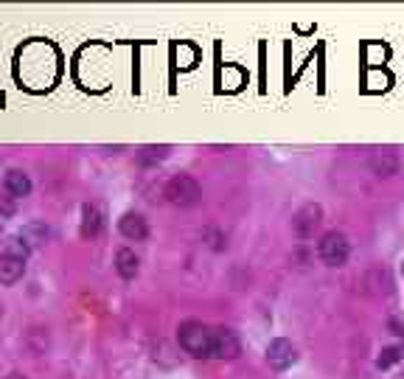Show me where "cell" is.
Returning <instances> with one entry per match:
<instances>
[{
	"mask_svg": "<svg viewBox=\"0 0 404 379\" xmlns=\"http://www.w3.org/2000/svg\"><path fill=\"white\" fill-rule=\"evenodd\" d=\"M3 185H6V192H9L15 200H26V197L31 194V177H29L26 171H20V169H9Z\"/></svg>",
	"mask_w": 404,
	"mask_h": 379,
	"instance_id": "cell-10",
	"label": "cell"
},
{
	"mask_svg": "<svg viewBox=\"0 0 404 379\" xmlns=\"http://www.w3.org/2000/svg\"><path fill=\"white\" fill-rule=\"evenodd\" d=\"M348 253H351V245H348L345 234H340V231H329L317 242V256L329 267H342L348 262Z\"/></svg>",
	"mask_w": 404,
	"mask_h": 379,
	"instance_id": "cell-3",
	"label": "cell"
},
{
	"mask_svg": "<svg viewBox=\"0 0 404 379\" xmlns=\"http://www.w3.org/2000/svg\"><path fill=\"white\" fill-rule=\"evenodd\" d=\"M23 273H26V259L23 256L6 253V250L0 253V284L12 287V284H17L23 278Z\"/></svg>",
	"mask_w": 404,
	"mask_h": 379,
	"instance_id": "cell-8",
	"label": "cell"
},
{
	"mask_svg": "<svg viewBox=\"0 0 404 379\" xmlns=\"http://www.w3.org/2000/svg\"><path fill=\"white\" fill-rule=\"evenodd\" d=\"M115 270H118V276H121L124 281H132V278L138 276V270H140V259L135 256V250L121 248V250L115 253Z\"/></svg>",
	"mask_w": 404,
	"mask_h": 379,
	"instance_id": "cell-11",
	"label": "cell"
},
{
	"mask_svg": "<svg viewBox=\"0 0 404 379\" xmlns=\"http://www.w3.org/2000/svg\"><path fill=\"white\" fill-rule=\"evenodd\" d=\"M205 239H208V245H211L214 250H225V245H228L225 236H222L217 228H208V231H205Z\"/></svg>",
	"mask_w": 404,
	"mask_h": 379,
	"instance_id": "cell-16",
	"label": "cell"
},
{
	"mask_svg": "<svg viewBox=\"0 0 404 379\" xmlns=\"http://www.w3.org/2000/svg\"><path fill=\"white\" fill-rule=\"evenodd\" d=\"M20 239H23L29 248H37V245H43V242L48 239V228L34 222V225H29V228H23V231H20Z\"/></svg>",
	"mask_w": 404,
	"mask_h": 379,
	"instance_id": "cell-14",
	"label": "cell"
},
{
	"mask_svg": "<svg viewBox=\"0 0 404 379\" xmlns=\"http://www.w3.org/2000/svg\"><path fill=\"white\" fill-rule=\"evenodd\" d=\"M387 329H390V334H396V337H404V323H401V320L390 317V320H387Z\"/></svg>",
	"mask_w": 404,
	"mask_h": 379,
	"instance_id": "cell-17",
	"label": "cell"
},
{
	"mask_svg": "<svg viewBox=\"0 0 404 379\" xmlns=\"http://www.w3.org/2000/svg\"><path fill=\"white\" fill-rule=\"evenodd\" d=\"M398 166H401V160H398V155L393 149H373L370 157H368V169L376 177H382V180L398 174Z\"/></svg>",
	"mask_w": 404,
	"mask_h": 379,
	"instance_id": "cell-7",
	"label": "cell"
},
{
	"mask_svg": "<svg viewBox=\"0 0 404 379\" xmlns=\"http://www.w3.org/2000/svg\"><path fill=\"white\" fill-rule=\"evenodd\" d=\"M6 379H26V376H23V373H9Z\"/></svg>",
	"mask_w": 404,
	"mask_h": 379,
	"instance_id": "cell-18",
	"label": "cell"
},
{
	"mask_svg": "<svg viewBox=\"0 0 404 379\" xmlns=\"http://www.w3.org/2000/svg\"><path fill=\"white\" fill-rule=\"evenodd\" d=\"M99 231H101V211L96 206L85 203L82 206V236L93 239V236H99Z\"/></svg>",
	"mask_w": 404,
	"mask_h": 379,
	"instance_id": "cell-12",
	"label": "cell"
},
{
	"mask_svg": "<svg viewBox=\"0 0 404 379\" xmlns=\"http://www.w3.org/2000/svg\"><path fill=\"white\" fill-rule=\"evenodd\" d=\"M163 197H166L171 206H177V208H188V206L199 203L202 188H199V183H196L191 174H174V177L166 180V185H163Z\"/></svg>",
	"mask_w": 404,
	"mask_h": 379,
	"instance_id": "cell-2",
	"label": "cell"
},
{
	"mask_svg": "<svg viewBox=\"0 0 404 379\" xmlns=\"http://www.w3.org/2000/svg\"><path fill=\"white\" fill-rule=\"evenodd\" d=\"M320 225H323V208L317 206V203H306V206H301L298 211H295V217H292V234L298 236V239H312L317 231H320Z\"/></svg>",
	"mask_w": 404,
	"mask_h": 379,
	"instance_id": "cell-4",
	"label": "cell"
},
{
	"mask_svg": "<svg viewBox=\"0 0 404 379\" xmlns=\"http://www.w3.org/2000/svg\"><path fill=\"white\" fill-rule=\"evenodd\" d=\"M401 359V348L398 345H387V348H382V354H379V359H376V368L379 371H387L390 365H396Z\"/></svg>",
	"mask_w": 404,
	"mask_h": 379,
	"instance_id": "cell-15",
	"label": "cell"
},
{
	"mask_svg": "<svg viewBox=\"0 0 404 379\" xmlns=\"http://www.w3.org/2000/svg\"><path fill=\"white\" fill-rule=\"evenodd\" d=\"M118 231H121V236L129 239V242H143V239L149 236L146 220H143L140 214H135V211H127V214L118 220Z\"/></svg>",
	"mask_w": 404,
	"mask_h": 379,
	"instance_id": "cell-9",
	"label": "cell"
},
{
	"mask_svg": "<svg viewBox=\"0 0 404 379\" xmlns=\"http://www.w3.org/2000/svg\"><path fill=\"white\" fill-rule=\"evenodd\" d=\"M267 362H270L273 371H287V368H292L298 362V348L289 340L278 337V340H273L267 345Z\"/></svg>",
	"mask_w": 404,
	"mask_h": 379,
	"instance_id": "cell-5",
	"label": "cell"
},
{
	"mask_svg": "<svg viewBox=\"0 0 404 379\" xmlns=\"http://www.w3.org/2000/svg\"><path fill=\"white\" fill-rule=\"evenodd\" d=\"M242 354V343L239 334L228 326H217L214 329V357L219 359H236Z\"/></svg>",
	"mask_w": 404,
	"mask_h": 379,
	"instance_id": "cell-6",
	"label": "cell"
},
{
	"mask_svg": "<svg viewBox=\"0 0 404 379\" xmlns=\"http://www.w3.org/2000/svg\"><path fill=\"white\" fill-rule=\"evenodd\" d=\"M180 348L196 359H208L214 357V329L202 320H182L177 329Z\"/></svg>",
	"mask_w": 404,
	"mask_h": 379,
	"instance_id": "cell-1",
	"label": "cell"
},
{
	"mask_svg": "<svg viewBox=\"0 0 404 379\" xmlns=\"http://www.w3.org/2000/svg\"><path fill=\"white\" fill-rule=\"evenodd\" d=\"M166 157H168V146H143L138 152V163L140 166H157Z\"/></svg>",
	"mask_w": 404,
	"mask_h": 379,
	"instance_id": "cell-13",
	"label": "cell"
}]
</instances>
